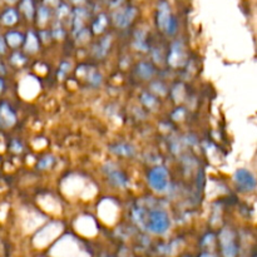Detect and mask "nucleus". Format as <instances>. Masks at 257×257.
<instances>
[{
  "instance_id": "f257e3e1",
  "label": "nucleus",
  "mask_w": 257,
  "mask_h": 257,
  "mask_svg": "<svg viewBox=\"0 0 257 257\" xmlns=\"http://www.w3.org/2000/svg\"><path fill=\"white\" fill-rule=\"evenodd\" d=\"M135 218L140 225H143L146 228L155 233H165L170 227V218L167 212L163 210H153L146 212L143 208H136Z\"/></svg>"
},
{
  "instance_id": "f03ea898",
  "label": "nucleus",
  "mask_w": 257,
  "mask_h": 257,
  "mask_svg": "<svg viewBox=\"0 0 257 257\" xmlns=\"http://www.w3.org/2000/svg\"><path fill=\"white\" fill-rule=\"evenodd\" d=\"M148 182L157 192H165L168 188V172L165 167H155L148 173Z\"/></svg>"
},
{
  "instance_id": "7ed1b4c3",
  "label": "nucleus",
  "mask_w": 257,
  "mask_h": 257,
  "mask_svg": "<svg viewBox=\"0 0 257 257\" xmlns=\"http://www.w3.org/2000/svg\"><path fill=\"white\" fill-rule=\"evenodd\" d=\"M157 23L158 27L167 33H173L176 29V22L171 15L170 5L167 2H161L158 4V14H157Z\"/></svg>"
},
{
  "instance_id": "20e7f679",
  "label": "nucleus",
  "mask_w": 257,
  "mask_h": 257,
  "mask_svg": "<svg viewBox=\"0 0 257 257\" xmlns=\"http://www.w3.org/2000/svg\"><path fill=\"white\" fill-rule=\"evenodd\" d=\"M235 182L240 187V190L245 191V192L253 191L256 187V180L253 175L250 171L243 170V168L237 170L235 172Z\"/></svg>"
},
{
  "instance_id": "39448f33",
  "label": "nucleus",
  "mask_w": 257,
  "mask_h": 257,
  "mask_svg": "<svg viewBox=\"0 0 257 257\" xmlns=\"http://www.w3.org/2000/svg\"><path fill=\"white\" fill-rule=\"evenodd\" d=\"M136 14H137V10H136V8L133 7L119 9L117 12V14L114 15L115 24L119 25L120 28H125L127 25H130L131 23H132L133 18L136 17Z\"/></svg>"
},
{
  "instance_id": "423d86ee",
  "label": "nucleus",
  "mask_w": 257,
  "mask_h": 257,
  "mask_svg": "<svg viewBox=\"0 0 257 257\" xmlns=\"http://www.w3.org/2000/svg\"><path fill=\"white\" fill-rule=\"evenodd\" d=\"M168 62H170L172 65L183 64V62H185V54H183L182 43L177 42V43H175V44H173L172 52H171V55H170V59H168Z\"/></svg>"
},
{
  "instance_id": "0eeeda50",
  "label": "nucleus",
  "mask_w": 257,
  "mask_h": 257,
  "mask_svg": "<svg viewBox=\"0 0 257 257\" xmlns=\"http://www.w3.org/2000/svg\"><path fill=\"white\" fill-rule=\"evenodd\" d=\"M0 120L7 127H10V125H13L15 123V114L7 104L0 105Z\"/></svg>"
},
{
  "instance_id": "6e6552de",
  "label": "nucleus",
  "mask_w": 257,
  "mask_h": 257,
  "mask_svg": "<svg viewBox=\"0 0 257 257\" xmlns=\"http://www.w3.org/2000/svg\"><path fill=\"white\" fill-rule=\"evenodd\" d=\"M17 20H18V12L15 9H13V8L5 10L4 14H3V17H2V22L4 23L5 25L15 24V23H17Z\"/></svg>"
},
{
  "instance_id": "1a4fd4ad",
  "label": "nucleus",
  "mask_w": 257,
  "mask_h": 257,
  "mask_svg": "<svg viewBox=\"0 0 257 257\" xmlns=\"http://www.w3.org/2000/svg\"><path fill=\"white\" fill-rule=\"evenodd\" d=\"M109 180L113 185L118 186V187H124L125 183H127L124 175L122 172H119V171H113V172H110Z\"/></svg>"
},
{
  "instance_id": "9d476101",
  "label": "nucleus",
  "mask_w": 257,
  "mask_h": 257,
  "mask_svg": "<svg viewBox=\"0 0 257 257\" xmlns=\"http://www.w3.org/2000/svg\"><path fill=\"white\" fill-rule=\"evenodd\" d=\"M20 7H22V10L24 12L25 17H27L28 19H33V17H34V13H35L33 0H23Z\"/></svg>"
},
{
  "instance_id": "9b49d317",
  "label": "nucleus",
  "mask_w": 257,
  "mask_h": 257,
  "mask_svg": "<svg viewBox=\"0 0 257 257\" xmlns=\"http://www.w3.org/2000/svg\"><path fill=\"white\" fill-rule=\"evenodd\" d=\"M25 50L29 53H34L38 50V40H37V37H35L34 34H33L32 32L28 34V38H27V42H25Z\"/></svg>"
},
{
  "instance_id": "f8f14e48",
  "label": "nucleus",
  "mask_w": 257,
  "mask_h": 257,
  "mask_svg": "<svg viewBox=\"0 0 257 257\" xmlns=\"http://www.w3.org/2000/svg\"><path fill=\"white\" fill-rule=\"evenodd\" d=\"M137 73L141 77L145 78V79H148V78H151V75L153 74V68L151 67V64H148V63H141V64L138 65Z\"/></svg>"
},
{
  "instance_id": "ddd939ff",
  "label": "nucleus",
  "mask_w": 257,
  "mask_h": 257,
  "mask_svg": "<svg viewBox=\"0 0 257 257\" xmlns=\"http://www.w3.org/2000/svg\"><path fill=\"white\" fill-rule=\"evenodd\" d=\"M23 40V37L19 34V33H9V34L7 35V42L8 44L10 45V47H18V45L22 43Z\"/></svg>"
},
{
  "instance_id": "4468645a",
  "label": "nucleus",
  "mask_w": 257,
  "mask_h": 257,
  "mask_svg": "<svg viewBox=\"0 0 257 257\" xmlns=\"http://www.w3.org/2000/svg\"><path fill=\"white\" fill-rule=\"evenodd\" d=\"M112 151L117 155H122V156H131L133 153V150L127 145H118L115 146L114 148H112Z\"/></svg>"
},
{
  "instance_id": "2eb2a0df",
  "label": "nucleus",
  "mask_w": 257,
  "mask_h": 257,
  "mask_svg": "<svg viewBox=\"0 0 257 257\" xmlns=\"http://www.w3.org/2000/svg\"><path fill=\"white\" fill-rule=\"evenodd\" d=\"M105 25H107V18L104 17V15H99V17L97 18V22L93 24V28H94V32L95 33H102L103 30H104Z\"/></svg>"
},
{
  "instance_id": "dca6fc26",
  "label": "nucleus",
  "mask_w": 257,
  "mask_h": 257,
  "mask_svg": "<svg viewBox=\"0 0 257 257\" xmlns=\"http://www.w3.org/2000/svg\"><path fill=\"white\" fill-rule=\"evenodd\" d=\"M48 19H49V9L47 7H40L38 9V22L40 25H43L47 23Z\"/></svg>"
},
{
  "instance_id": "f3484780",
  "label": "nucleus",
  "mask_w": 257,
  "mask_h": 257,
  "mask_svg": "<svg viewBox=\"0 0 257 257\" xmlns=\"http://www.w3.org/2000/svg\"><path fill=\"white\" fill-rule=\"evenodd\" d=\"M143 103H145L146 105H148V107L152 108L157 104V100H156L155 97H152V95L143 94Z\"/></svg>"
},
{
  "instance_id": "a211bd4d",
  "label": "nucleus",
  "mask_w": 257,
  "mask_h": 257,
  "mask_svg": "<svg viewBox=\"0 0 257 257\" xmlns=\"http://www.w3.org/2000/svg\"><path fill=\"white\" fill-rule=\"evenodd\" d=\"M52 163H53V158L52 157H44V158H43L42 162L39 163V168L44 170V168L50 167V165H52Z\"/></svg>"
},
{
  "instance_id": "6ab92c4d",
  "label": "nucleus",
  "mask_w": 257,
  "mask_h": 257,
  "mask_svg": "<svg viewBox=\"0 0 257 257\" xmlns=\"http://www.w3.org/2000/svg\"><path fill=\"white\" fill-rule=\"evenodd\" d=\"M13 63H15V64H22V63H24V58H23L22 57V55H20V54H18V53H17V54H14V55H13Z\"/></svg>"
},
{
  "instance_id": "aec40b11",
  "label": "nucleus",
  "mask_w": 257,
  "mask_h": 257,
  "mask_svg": "<svg viewBox=\"0 0 257 257\" xmlns=\"http://www.w3.org/2000/svg\"><path fill=\"white\" fill-rule=\"evenodd\" d=\"M45 4L53 5V7H58V5H59V0H45Z\"/></svg>"
},
{
  "instance_id": "412c9836",
  "label": "nucleus",
  "mask_w": 257,
  "mask_h": 257,
  "mask_svg": "<svg viewBox=\"0 0 257 257\" xmlns=\"http://www.w3.org/2000/svg\"><path fill=\"white\" fill-rule=\"evenodd\" d=\"M5 52V42L2 37H0V53Z\"/></svg>"
},
{
  "instance_id": "4be33fe9",
  "label": "nucleus",
  "mask_w": 257,
  "mask_h": 257,
  "mask_svg": "<svg viewBox=\"0 0 257 257\" xmlns=\"http://www.w3.org/2000/svg\"><path fill=\"white\" fill-rule=\"evenodd\" d=\"M7 3H9V4H14V3H17L18 0H5Z\"/></svg>"
},
{
  "instance_id": "5701e85b",
  "label": "nucleus",
  "mask_w": 257,
  "mask_h": 257,
  "mask_svg": "<svg viewBox=\"0 0 257 257\" xmlns=\"http://www.w3.org/2000/svg\"><path fill=\"white\" fill-rule=\"evenodd\" d=\"M3 89V82H2V79H0V90Z\"/></svg>"
},
{
  "instance_id": "b1692460",
  "label": "nucleus",
  "mask_w": 257,
  "mask_h": 257,
  "mask_svg": "<svg viewBox=\"0 0 257 257\" xmlns=\"http://www.w3.org/2000/svg\"><path fill=\"white\" fill-rule=\"evenodd\" d=\"M113 2H114V0H112V3H113Z\"/></svg>"
}]
</instances>
